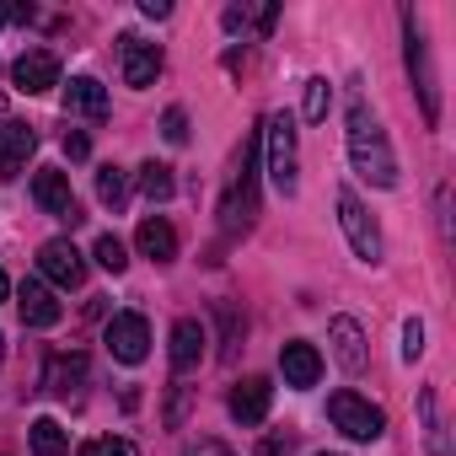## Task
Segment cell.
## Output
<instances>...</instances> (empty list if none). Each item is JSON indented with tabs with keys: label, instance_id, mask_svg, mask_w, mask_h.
Returning a JSON list of instances; mask_svg holds the SVG:
<instances>
[{
	"label": "cell",
	"instance_id": "cell-31",
	"mask_svg": "<svg viewBox=\"0 0 456 456\" xmlns=\"http://www.w3.org/2000/svg\"><path fill=\"white\" fill-rule=\"evenodd\" d=\"M419 354H424V322L408 317L403 322V360H419Z\"/></svg>",
	"mask_w": 456,
	"mask_h": 456
},
{
	"label": "cell",
	"instance_id": "cell-36",
	"mask_svg": "<svg viewBox=\"0 0 456 456\" xmlns=\"http://www.w3.org/2000/svg\"><path fill=\"white\" fill-rule=\"evenodd\" d=\"M140 12H145V17H156V22H161V17H172L167 0H140Z\"/></svg>",
	"mask_w": 456,
	"mask_h": 456
},
{
	"label": "cell",
	"instance_id": "cell-16",
	"mask_svg": "<svg viewBox=\"0 0 456 456\" xmlns=\"http://www.w3.org/2000/svg\"><path fill=\"white\" fill-rule=\"evenodd\" d=\"M65 113L102 124V118H108V86H102L97 76H70V86H65Z\"/></svg>",
	"mask_w": 456,
	"mask_h": 456
},
{
	"label": "cell",
	"instance_id": "cell-13",
	"mask_svg": "<svg viewBox=\"0 0 456 456\" xmlns=\"http://www.w3.org/2000/svg\"><path fill=\"white\" fill-rule=\"evenodd\" d=\"M269 403H274V381L269 376H242L232 387V419L237 424H264L269 419Z\"/></svg>",
	"mask_w": 456,
	"mask_h": 456
},
{
	"label": "cell",
	"instance_id": "cell-6",
	"mask_svg": "<svg viewBox=\"0 0 456 456\" xmlns=\"http://www.w3.org/2000/svg\"><path fill=\"white\" fill-rule=\"evenodd\" d=\"M338 225H344V237H349V248H354L360 264H381V232H376V220L365 215V204L349 188L338 193Z\"/></svg>",
	"mask_w": 456,
	"mask_h": 456
},
{
	"label": "cell",
	"instance_id": "cell-33",
	"mask_svg": "<svg viewBox=\"0 0 456 456\" xmlns=\"http://www.w3.org/2000/svg\"><path fill=\"white\" fill-rule=\"evenodd\" d=\"M65 156H70V161H86V156H92V140H86L81 129H65Z\"/></svg>",
	"mask_w": 456,
	"mask_h": 456
},
{
	"label": "cell",
	"instance_id": "cell-15",
	"mask_svg": "<svg viewBox=\"0 0 456 456\" xmlns=\"http://www.w3.org/2000/svg\"><path fill=\"white\" fill-rule=\"evenodd\" d=\"M328 338H333V360H338L349 376H365L370 354H365V333H360V322H354V317H333Z\"/></svg>",
	"mask_w": 456,
	"mask_h": 456
},
{
	"label": "cell",
	"instance_id": "cell-17",
	"mask_svg": "<svg viewBox=\"0 0 456 456\" xmlns=\"http://www.w3.org/2000/svg\"><path fill=\"white\" fill-rule=\"evenodd\" d=\"M280 370H285V387H301V392H306V387H317V381H322V354H317L312 344H301V338H296V344H285V349H280Z\"/></svg>",
	"mask_w": 456,
	"mask_h": 456
},
{
	"label": "cell",
	"instance_id": "cell-40",
	"mask_svg": "<svg viewBox=\"0 0 456 456\" xmlns=\"http://www.w3.org/2000/svg\"><path fill=\"white\" fill-rule=\"evenodd\" d=\"M0 22H6V6H0Z\"/></svg>",
	"mask_w": 456,
	"mask_h": 456
},
{
	"label": "cell",
	"instance_id": "cell-2",
	"mask_svg": "<svg viewBox=\"0 0 456 456\" xmlns=\"http://www.w3.org/2000/svg\"><path fill=\"white\" fill-rule=\"evenodd\" d=\"M258 151H264V161H269L274 188L290 199V193L301 188V156H296V124H290V113H269V118H264Z\"/></svg>",
	"mask_w": 456,
	"mask_h": 456
},
{
	"label": "cell",
	"instance_id": "cell-20",
	"mask_svg": "<svg viewBox=\"0 0 456 456\" xmlns=\"http://www.w3.org/2000/svg\"><path fill=\"white\" fill-rule=\"evenodd\" d=\"M81 387H86V354H81V349L54 354V360H49V392L70 403V397H81Z\"/></svg>",
	"mask_w": 456,
	"mask_h": 456
},
{
	"label": "cell",
	"instance_id": "cell-3",
	"mask_svg": "<svg viewBox=\"0 0 456 456\" xmlns=\"http://www.w3.org/2000/svg\"><path fill=\"white\" fill-rule=\"evenodd\" d=\"M253 220H258V140H248L242 167H237L232 188H225V199H220V225H225L232 237L248 232Z\"/></svg>",
	"mask_w": 456,
	"mask_h": 456
},
{
	"label": "cell",
	"instance_id": "cell-34",
	"mask_svg": "<svg viewBox=\"0 0 456 456\" xmlns=\"http://www.w3.org/2000/svg\"><path fill=\"white\" fill-rule=\"evenodd\" d=\"M183 413H188V387H172V403H167V424L177 429V424H183Z\"/></svg>",
	"mask_w": 456,
	"mask_h": 456
},
{
	"label": "cell",
	"instance_id": "cell-9",
	"mask_svg": "<svg viewBox=\"0 0 456 456\" xmlns=\"http://www.w3.org/2000/svg\"><path fill=\"white\" fill-rule=\"evenodd\" d=\"M33 199H38V209L54 215V220H70V225L86 220V215H81V199H76V188H70V177H65L60 167H44V172L33 177Z\"/></svg>",
	"mask_w": 456,
	"mask_h": 456
},
{
	"label": "cell",
	"instance_id": "cell-26",
	"mask_svg": "<svg viewBox=\"0 0 456 456\" xmlns=\"http://www.w3.org/2000/svg\"><path fill=\"white\" fill-rule=\"evenodd\" d=\"M97 199H102L108 209H124V199H129V177H124L118 167H102V172H97Z\"/></svg>",
	"mask_w": 456,
	"mask_h": 456
},
{
	"label": "cell",
	"instance_id": "cell-10",
	"mask_svg": "<svg viewBox=\"0 0 456 456\" xmlns=\"http://www.w3.org/2000/svg\"><path fill=\"white\" fill-rule=\"evenodd\" d=\"M38 269H44V280H49V285H60V290L86 285V258L76 253V242H70V237L44 242V248H38Z\"/></svg>",
	"mask_w": 456,
	"mask_h": 456
},
{
	"label": "cell",
	"instance_id": "cell-21",
	"mask_svg": "<svg viewBox=\"0 0 456 456\" xmlns=\"http://www.w3.org/2000/svg\"><path fill=\"white\" fill-rule=\"evenodd\" d=\"M225 33H274V22H280V6L269 0V6H225Z\"/></svg>",
	"mask_w": 456,
	"mask_h": 456
},
{
	"label": "cell",
	"instance_id": "cell-18",
	"mask_svg": "<svg viewBox=\"0 0 456 456\" xmlns=\"http://www.w3.org/2000/svg\"><path fill=\"white\" fill-rule=\"evenodd\" d=\"M134 248H140L151 264H172V258H177V232H172L161 215H145L140 232H134Z\"/></svg>",
	"mask_w": 456,
	"mask_h": 456
},
{
	"label": "cell",
	"instance_id": "cell-14",
	"mask_svg": "<svg viewBox=\"0 0 456 456\" xmlns=\"http://www.w3.org/2000/svg\"><path fill=\"white\" fill-rule=\"evenodd\" d=\"M33 151H38V134H33V124H0V177H6V183L28 172Z\"/></svg>",
	"mask_w": 456,
	"mask_h": 456
},
{
	"label": "cell",
	"instance_id": "cell-29",
	"mask_svg": "<svg viewBox=\"0 0 456 456\" xmlns=\"http://www.w3.org/2000/svg\"><path fill=\"white\" fill-rule=\"evenodd\" d=\"M81 456H140V451H134V440H118V435H97V440H86V445H81Z\"/></svg>",
	"mask_w": 456,
	"mask_h": 456
},
{
	"label": "cell",
	"instance_id": "cell-38",
	"mask_svg": "<svg viewBox=\"0 0 456 456\" xmlns=\"http://www.w3.org/2000/svg\"><path fill=\"white\" fill-rule=\"evenodd\" d=\"M0 118H6V97H0Z\"/></svg>",
	"mask_w": 456,
	"mask_h": 456
},
{
	"label": "cell",
	"instance_id": "cell-35",
	"mask_svg": "<svg viewBox=\"0 0 456 456\" xmlns=\"http://www.w3.org/2000/svg\"><path fill=\"white\" fill-rule=\"evenodd\" d=\"M183 456H237V451H232V445H220V440H193Z\"/></svg>",
	"mask_w": 456,
	"mask_h": 456
},
{
	"label": "cell",
	"instance_id": "cell-25",
	"mask_svg": "<svg viewBox=\"0 0 456 456\" xmlns=\"http://www.w3.org/2000/svg\"><path fill=\"white\" fill-rule=\"evenodd\" d=\"M33 456H65L70 451V435L60 429V419H33Z\"/></svg>",
	"mask_w": 456,
	"mask_h": 456
},
{
	"label": "cell",
	"instance_id": "cell-11",
	"mask_svg": "<svg viewBox=\"0 0 456 456\" xmlns=\"http://www.w3.org/2000/svg\"><path fill=\"white\" fill-rule=\"evenodd\" d=\"M12 81H17V92H28V97L60 86V54H54V49H28V54L12 65Z\"/></svg>",
	"mask_w": 456,
	"mask_h": 456
},
{
	"label": "cell",
	"instance_id": "cell-27",
	"mask_svg": "<svg viewBox=\"0 0 456 456\" xmlns=\"http://www.w3.org/2000/svg\"><path fill=\"white\" fill-rule=\"evenodd\" d=\"M328 108H333V86H328V76H312V81H306V108H301V113H306L312 124H322Z\"/></svg>",
	"mask_w": 456,
	"mask_h": 456
},
{
	"label": "cell",
	"instance_id": "cell-39",
	"mask_svg": "<svg viewBox=\"0 0 456 456\" xmlns=\"http://www.w3.org/2000/svg\"><path fill=\"white\" fill-rule=\"evenodd\" d=\"M0 360H6V338H0Z\"/></svg>",
	"mask_w": 456,
	"mask_h": 456
},
{
	"label": "cell",
	"instance_id": "cell-23",
	"mask_svg": "<svg viewBox=\"0 0 456 456\" xmlns=\"http://www.w3.org/2000/svg\"><path fill=\"white\" fill-rule=\"evenodd\" d=\"M419 419H424V445H429V456H451V440H445V424H440V403H435L429 387L419 392Z\"/></svg>",
	"mask_w": 456,
	"mask_h": 456
},
{
	"label": "cell",
	"instance_id": "cell-22",
	"mask_svg": "<svg viewBox=\"0 0 456 456\" xmlns=\"http://www.w3.org/2000/svg\"><path fill=\"white\" fill-rule=\"evenodd\" d=\"M215 322H220V360H237L248 338V317L237 312V301H215Z\"/></svg>",
	"mask_w": 456,
	"mask_h": 456
},
{
	"label": "cell",
	"instance_id": "cell-37",
	"mask_svg": "<svg viewBox=\"0 0 456 456\" xmlns=\"http://www.w3.org/2000/svg\"><path fill=\"white\" fill-rule=\"evenodd\" d=\"M6 296H12V280H6V274H0V301H6Z\"/></svg>",
	"mask_w": 456,
	"mask_h": 456
},
{
	"label": "cell",
	"instance_id": "cell-12",
	"mask_svg": "<svg viewBox=\"0 0 456 456\" xmlns=\"http://www.w3.org/2000/svg\"><path fill=\"white\" fill-rule=\"evenodd\" d=\"M17 312H22V328H54L65 317V306L54 301V290L44 280H22L17 285Z\"/></svg>",
	"mask_w": 456,
	"mask_h": 456
},
{
	"label": "cell",
	"instance_id": "cell-24",
	"mask_svg": "<svg viewBox=\"0 0 456 456\" xmlns=\"http://www.w3.org/2000/svg\"><path fill=\"white\" fill-rule=\"evenodd\" d=\"M140 193H145L151 204H167V199L177 193V177H172V167H167V161H145V167H140Z\"/></svg>",
	"mask_w": 456,
	"mask_h": 456
},
{
	"label": "cell",
	"instance_id": "cell-1",
	"mask_svg": "<svg viewBox=\"0 0 456 456\" xmlns=\"http://www.w3.org/2000/svg\"><path fill=\"white\" fill-rule=\"evenodd\" d=\"M349 161L370 188H397V156L365 102H349Z\"/></svg>",
	"mask_w": 456,
	"mask_h": 456
},
{
	"label": "cell",
	"instance_id": "cell-7",
	"mask_svg": "<svg viewBox=\"0 0 456 456\" xmlns=\"http://www.w3.org/2000/svg\"><path fill=\"white\" fill-rule=\"evenodd\" d=\"M161 65H167L161 44H145L140 33H124V38H118V70H124V86H134V92L156 86Z\"/></svg>",
	"mask_w": 456,
	"mask_h": 456
},
{
	"label": "cell",
	"instance_id": "cell-5",
	"mask_svg": "<svg viewBox=\"0 0 456 456\" xmlns=\"http://www.w3.org/2000/svg\"><path fill=\"white\" fill-rule=\"evenodd\" d=\"M328 419H333L349 440H376V435L387 429V413H381L370 397H360V392H333V397H328Z\"/></svg>",
	"mask_w": 456,
	"mask_h": 456
},
{
	"label": "cell",
	"instance_id": "cell-19",
	"mask_svg": "<svg viewBox=\"0 0 456 456\" xmlns=\"http://www.w3.org/2000/svg\"><path fill=\"white\" fill-rule=\"evenodd\" d=\"M204 344H209L204 322H199V317H183V322L172 328V370H177V376L193 370V365L204 360Z\"/></svg>",
	"mask_w": 456,
	"mask_h": 456
},
{
	"label": "cell",
	"instance_id": "cell-8",
	"mask_svg": "<svg viewBox=\"0 0 456 456\" xmlns=\"http://www.w3.org/2000/svg\"><path fill=\"white\" fill-rule=\"evenodd\" d=\"M102 344H108V354H113L118 365H140V360L151 354V322H145L140 312H118V317L102 328Z\"/></svg>",
	"mask_w": 456,
	"mask_h": 456
},
{
	"label": "cell",
	"instance_id": "cell-41",
	"mask_svg": "<svg viewBox=\"0 0 456 456\" xmlns=\"http://www.w3.org/2000/svg\"><path fill=\"white\" fill-rule=\"evenodd\" d=\"M322 456H338V451H322Z\"/></svg>",
	"mask_w": 456,
	"mask_h": 456
},
{
	"label": "cell",
	"instance_id": "cell-30",
	"mask_svg": "<svg viewBox=\"0 0 456 456\" xmlns=\"http://www.w3.org/2000/svg\"><path fill=\"white\" fill-rule=\"evenodd\" d=\"M161 134H167L172 145H188V113H183V108H167V113H161Z\"/></svg>",
	"mask_w": 456,
	"mask_h": 456
},
{
	"label": "cell",
	"instance_id": "cell-4",
	"mask_svg": "<svg viewBox=\"0 0 456 456\" xmlns=\"http://www.w3.org/2000/svg\"><path fill=\"white\" fill-rule=\"evenodd\" d=\"M403 60H408V76L419 86V102H424V124H440V86H435V65H429V44L419 33V17L403 12Z\"/></svg>",
	"mask_w": 456,
	"mask_h": 456
},
{
	"label": "cell",
	"instance_id": "cell-32",
	"mask_svg": "<svg viewBox=\"0 0 456 456\" xmlns=\"http://www.w3.org/2000/svg\"><path fill=\"white\" fill-rule=\"evenodd\" d=\"M296 451V435H264L258 440V456H290Z\"/></svg>",
	"mask_w": 456,
	"mask_h": 456
},
{
	"label": "cell",
	"instance_id": "cell-28",
	"mask_svg": "<svg viewBox=\"0 0 456 456\" xmlns=\"http://www.w3.org/2000/svg\"><path fill=\"white\" fill-rule=\"evenodd\" d=\"M92 258H97L108 274H124V269H129V248H124L113 232H108V237H97V253H92Z\"/></svg>",
	"mask_w": 456,
	"mask_h": 456
}]
</instances>
